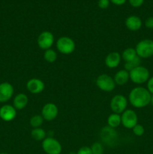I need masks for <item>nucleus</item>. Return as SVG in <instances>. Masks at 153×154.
<instances>
[{
  "instance_id": "nucleus-1",
  "label": "nucleus",
  "mask_w": 153,
  "mask_h": 154,
  "mask_svg": "<svg viewBox=\"0 0 153 154\" xmlns=\"http://www.w3.org/2000/svg\"><path fill=\"white\" fill-rule=\"evenodd\" d=\"M151 97V93L147 89L137 87L131 90L129 93L128 99L132 106L136 108H142L150 103Z\"/></svg>"
},
{
  "instance_id": "nucleus-2",
  "label": "nucleus",
  "mask_w": 153,
  "mask_h": 154,
  "mask_svg": "<svg viewBox=\"0 0 153 154\" xmlns=\"http://www.w3.org/2000/svg\"><path fill=\"white\" fill-rule=\"evenodd\" d=\"M130 81L136 84H141L146 82L149 79V72L144 66H138L129 72Z\"/></svg>"
},
{
  "instance_id": "nucleus-3",
  "label": "nucleus",
  "mask_w": 153,
  "mask_h": 154,
  "mask_svg": "<svg viewBox=\"0 0 153 154\" xmlns=\"http://www.w3.org/2000/svg\"><path fill=\"white\" fill-rule=\"evenodd\" d=\"M136 54L140 58H148L153 56V41L151 39H143L136 45Z\"/></svg>"
},
{
  "instance_id": "nucleus-4",
  "label": "nucleus",
  "mask_w": 153,
  "mask_h": 154,
  "mask_svg": "<svg viewBox=\"0 0 153 154\" xmlns=\"http://www.w3.org/2000/svg\"><path fill=\"white\" fill-rule=\"evenodd\" d=\"M76 45L74 41L68 36L59 38L56 42V48L62 54L68 55L75 51Z\"/></svg>"
},
{
  "instance_id": "nucleus-5",
  "label": "nucleus",
  "mask_w": 153,
  "mask_h": 154,
  "mask_svg": "<svg viewBox=\"0 0 153 154\" xmlns=\"http://www.w3.org/2000/svg\"><path fill=\"white\" fill-rule=\"evenodd\" d=\"M42 148L46 154H60L62 150L59 141L52 137H46L42 141Z\"/></svg>"
},
{
  "instance_id": "nucleus-6",
  "label": "nucleus",
  "mask_w": 153,
  "mask_h": 154,
  "mask_svg": "<svg viewBox=\"0 0 153 154\" xmlns=\"http://www.w3.org/2000/svg\"><path fill=\"white\" fill-rule=\"evenodd\" d=\"M96 85L102 91L111 92L115 88L116 83L112 77L106 74H103L97 78Z\"/></svg>"
},
{
  "instance_id": "nucleus-7",
  "label": "nucleus",
  "mask_w": 153,
  "mask_h": 154,
  "mask_svg": "<svg viewBox=\"0 0 153 154\" xmlns=\"http://www.w3.org/2000/svg\"><path fill=\"white\" fill-rule=\"evenodd\" d=\"M110 109L115 114H122L126 110L128 100L124 96L118 94L114 96L110 101Z\"/></svg>"
},
{
  "instance_id": "nucleus-8",
  "label": "nucleus",
  "mask_w": 153,
  "mask_h": 154,
  "mask_svg": "<svg viewBox=\"0 0 153 154\" xmlns=\"http://www.w3.org/2000/svg\"><path fill=\"white\" fill-rule=\"evenodd\" d=\"M138 117L136 112L133 110H125L122 114L121 123L124 128L127 129H133L137 124Z\"/></svg>"
},
{
  "instance_id": "nucleus-9",
  "label": "nucleus",
  "mask_w": 153,
  "mask_h": 154,
  "mask_svg": "<svg viewBox=\"0 0 153 154\" xmlns=\"http://www.w3.org/2000/svg\"><path fill=\"white\" fill-rule=\"evenodd\" d=\"M54 42V36L52 32L49 31H44L38 37L37 43L39 48L46 51L50 49Z\"/></svg>"
},
{
  "instance_id": "nucleus-10",
  "label": "nucleus",
  "mask_w": 153,
  "mask_h": 154,
  "mask_svg": "<svg viewBox=\"0 0 153 154\" xmlns=\"http://www.w3.org/2000/svg\"><path fill=\"white\" fill-rule=\"evenodd\" d=\"M58 114V109L56 105L54 103H46L44 105L41 110V116L44 120L46 121H52L55 120Z\"/></svg>"
},
{
  "instance_id": "nucleus-11",
  "label": "nucleus",
  "mask_w": 153,
  "mask_h": 154,
  "mask_svg": "<svg viewBox=\"0 0 153 154\" xmlns=\"http://www.w3.org/2000/svg\"><path fill=\"white\" fill-rule=\"evenodd\" d=\"M14 87L10 83L3 82L0 84V102L4 103L11 99L14 95Z\"/></svg>"
},
{
  "instance_id": "nucleus-12",
  "label": "nucleus",
  "mask_w": 153,
  "mask_h": 154,
  "mask_svg": "<svg viewBox=\"0 0 153 154\" xmlns=\"http://www.w3.org/2000/svg\"><path fill=\"white\" fill-rule=\"evenodd\" d=\"M16 117V110L12 105H4L0 108V118L5 122H10Z\"/></svg>"
},
{
  "instance_id": "nucleus-13",
  "label": "nucleus",
  "mask_w": 153,
  "mask_h": 154,
  "mask_svg": "<svg viewBox=\"0 0 153 154\" xmlns=\"http://www.w3.org/2000/svg\"><path fill=\"white\" fill-rule=\"evenodd\" d=\"M44 83L38 78H32L26 83V89L32 94H38L44 90Z\"/></svg>"
},
{
  "instance_id": "nucleus-14",
  "label": "nucleus",
  "mask_w": 153,
  "mask_h": 154,
  "mask_svg": "<svg viewBox=\"0 0 153 154\" xmlns=\"http://www.w3.org/2000/svg\"><path fill=\"white\" fill-rule=\"evenodd\" d=\"M121 58V55L118 52L110 53L105 58V65L110 69H115L119 65Z\"/></svg>"
},
{
  "instance_id": "nucleus-15",
  "label": "nucleus",
  "mask_w": 153,
  "mask_h": 154,
  "mask_svg": "<svg viewBox=\"0 0 153 154\" xmlns=\"http://www.w3.org/2000/svg\"><path fill=\"white\" fill-rule=\"evenodd\" d=\"M125 26L130 31H138L142 26V20L135 15H131L125 20Z\"/></svg>"
},
{
  "instance_id": "nucleus-16",
  "label": "nucleus",
  "mask_w": 153,
  "mask_h": 154,
  "mask_svg": "<svg viewBox=\"0 0 153 154\" xmlns=\"http://www.w3.org/2000/svg\"><path fill=\"white\" fill-rule=\"evenodd\" d=\"M28 102V96L25 93H19L14 99V107L16 110H22L26 107Z\"/></svg>"
},
{
  "instance_id": "nucleus-17",
  "label": "nucleus",
  "mask_w": 153,
  "mask_h": 154,
  "mask_svg": "<svg viewBox=\"0 0 153 154\" xmlns=\"http://www.w3.org/2000/svg\"><path fill=\"white\" fill-rule=\"evenodd\" d=\"M114 81L116 84H118L119 86L124 85L130 79V75H129V72L126 71L125 69H122L117 72L114 76Z\"/></svg>"
},
{
  "instance_id": "nucleus-18",
  "label": "nucleus",
  "mask_w": 153,
  "mask_h": 154,
  "mask_svg": "<svg viewBox=\"0 0 153 154\" xmlns=\"http://www.w3.org/2000/svg\"><path fill=\"white\" fill-rule=\"evenodd\" d=\"M100 135H101L102 139L106 142L113 141L117 137V134L113 128H111L110 126L103 128L100 132Z\"/></svg>"
},
{
  "instance_id": "nucleus-19",
  "label": "nucleus",
  "mask_w": 153,
  "mask_h": 154,
  "mask_svg": "<svg viewBox=\"0 0 153 154\" xmlns=\"http://www.w3.org/2000/svg\"><path fill=\"white\" fill-rule=\"evenodd\" d=\"M31 136L35 141H44L46 138V132L42 128H34L31 132Z\"/></svg>"
},
{
  "instance_id": "nucleus-20",
  "label": "nucleus",
  "mask_w": 153,
  "mask_h": 154,
  "mask_svg": "<svg viewBox=\"0 0 153 154\" xmlns=\"http://www.w3.org/2000/svg\"><path fill=\"white\" fill-rule=\"evenodd\" d=\"M121 57L125 63H128V62H130L131 60H134L137 57V54H136V50L134 48H128L123 51Z\"/></svg>"
},
{
  "instance_id": "nucleus-21",
  "label": "nucleus",
  "mask_w": 153,
  "mask_h": 154,
  "mask_svg": "<svg viewBox=\"0 0 153 154\" xmlns=\"http://www.w3.org/2000/svg\"><path fill=\"white\" fill-rule=\"evenodd\" d=\"M107 124L108 126L113 129L118 127L121 124V116L115 113L110 114L107 118Z\"/></svg>"
},
{
  "instance_id": "nucleus-22",
  "label": "nucleus",
  "mask_w": 153,
  "mask_h": 154,
  "mask_svg": "<svg viewBox=\"0 0 153 154\" xmlns=\"http://www.w3.org/2000/svg\"><path fill=\"white\" fill-rule=\"evenodd\" d=\"M44 59L48 63H54L57 60V54L54 50L48 49L44 54Z\"/></svg>"
},
{
  "instance_id": "nucleus-23",
  "label": "nucleus",
  "mask_w": 153,
  "mask_h": 154,
  "mask_svg": "<svg viewBox=\"0 0 153 154\" xmlns=\"http://www.w3.org/2000/svg\"><path fill=\"white\" fill-rule=\"evenodd\" d=\"M44 118L41 115H39V114H36V115L32 116L31 117L29 120V123L31 125L32 127L34 128H38L40 127L42 124H43L44 122Z\"/></svg>"
},
{
  "instance_id": "nucleus-24",
  "label": "nucleus",
  "mask_w": 153,
  "mask_h": 154,
  "mask_svg": "<svg viewBox=\"0 0 153 154\" xmlns=\"http://www.w3.org/2000/svg\"><path fill=\"white\" fill-rule=\"evenodd\" d=\"M140 57H139L137 56L134 60H131V61L130 62H128V63H125V64H124V69H125L126 71H128V72H130V71L133 70L134 69L140 66Z\"/></svg>"
},
{
  "instance_id": "nucleus-25",
  "label": "nucleus",
  "mask_w": 153,
  "mask_h": 154,
  "mask_svg": "<svg viewBox=\"0 0 153 154\" xmlns=\"http://www.w3.org/2000/svg\"><path fill=\"white\" fill-rule=\"evenodd\" d=\"M92 153V154H103L104 147L100 142H95L91 147Z\"/></svg>"
},
{
  "instance_id": "nucleus-26",
  "label": "nucleus",
  "mask_w": 153,
  "mask_h": 154,
  "mask_svg": "<svg viewBox=\"0 0 153 154\" xmlns=\"http://www.w3.org/2000/svg\"><path fill=\"white\" fill-rule=\"evenodd\" d=\"M132 130H133L134 134L136 136H141L145 132V129H144L143 126L140 124H138V123L132 129Z\"/></svg>"
},
{
  "instance_id": "nucleus-27",
  "label": "nucleus",
  "mask_w": 153,
  "mask_h": 154,
  "mask_svg": "<svg viewBox=\"0 0 153 154\" xmlns=\"http://www.w3.org/2000/svg\"><path fill=\"white\" fill-rule=\"evenodd\" d=\"M76 154H92V153L91 147H87V146H83V147H81L78 150Z\"/></svg>"
},
{
  "instance_id": "nucleus-28",
  "label": "nucleus",
  "mask_w": 153,
  "mask_h": 154,
  "mask_svg": "<svg viewBox=\"0 0 153 154\" xmlns=\"http://www.w3.org/2000/svg\"><path fill=\"white\" fill-rule=\"evenodd\" d=\"M98 5L101 9L107 8L110 5V0H98Z\"/></svg>"
},
{
  "instance_id": "nucleus-29",
  "label": "nucleus",
  "mask_w": 153,
  "mask_h": 154,
  "mask_svg": "<svg viewBox=\"0 0 153 154\" xmlns=\"http://www.w3.org/2000/svg\"><path fill=\"white\" fill-rule=\"evenodd\" d=\"M144 2V0H129V3L134 8H138L142 5Z\"/></svg>"
},
{
  "instance_id": "nucleus-30",
  "label": "nucleus",
  "mask_w": 153,
  "mask_h": 154,
  "mask_svg": "<svg viewBox=\"0 0 153 154\" xmlns=\"http://www.w3.org/2000/svg\"><path fill=\"white\" fill-rule=\"evenodd\" d=\"M147 90H148L150 93L153 94V77L150 78L148 80V83H147Z\"/></svg>"
},
{
  "instance_id": "nucleus-31",
  "label": "nucleus",
  "mask_w": 153,
  "mask_h": 154,
  "mask_svg": "<svg viewBox=\"0 0 153 154\" xmlns=\"http://www.w3.org/2000/svg\"><path fill=\"white\" fill-rule=\"evenodd\" d=\"M145 26L148 29H153V17L147 18L145 22Z\"/></svg>"
},
{
  "instance_id": "nucleus-32",
  "label": "nucleus",
  "mask_w": 153,
  "mask_h": 154,
  "mask_svg": "<svg viewBox=\"0 0 153 154\" xmlns=\"http://www.w3.org/2000/svg\"><path fill=\"white\" fill-rule=\"evenodd\" d=\"M110 1L116 5H122L123 4H124L126 0H110Z\"/></svg>"
},
{
  "instance_id": "nucleus-33",
  "label": "nucleus",
  "mask_w": 153,
  "mask_h": 154,
  "mask_svg": "<svg viewBox=\"0 0 153 154\" xmlns=\"http://www.w3.org/2000/svg\"><path fill=\"white\" fill-rule=\"evenodd\" d=\"M150 103H152V105H153V95L152 96V97H151V102H150Z\"/></svg>"
},
{
  "instance_id": "nucleus-34",
  "label": "nucleus",
  "mask_w": 153,
  "mask_h": 154,
  "mask_svg": "<svg viewBox=\"0 0 153 154\" xmlns=\"http://www.w3.org/2000/svg\"><path fill=\"white\" fill-rule=\"evenodd\" d=\"M0 154H8V153H1Z\"/></svg>"
}]
</instances>
